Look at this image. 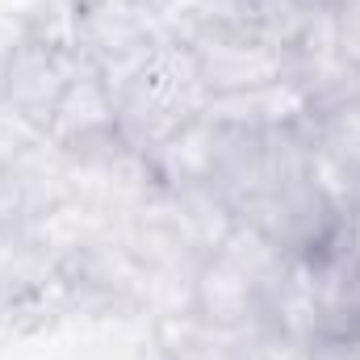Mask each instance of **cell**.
Here are the masks:
<instances>
[{
	"label": "cell",
	"instance_id": "3957f363",
	"mask_svg": "<svg viewBox=\"0 0 360 360\" xmlns=\"http://www.w3.org/2000/svg\"><path fill=\"white\" fill-rule=\"evenodd\" d=\"M310 340V360H360V319L319 327Z\"/></svg>",
	"mask_w": 360,
	"mask_h": 360
},
{
	"label": "cell",
	"instance_id": "6da1fadb",
	"mask_svg": "<svg viewBox=\"0 0 360 360\" xmlns=\"http://www.w3.org/2000/svg\"><path fill=\"white\" fill-rule=\"evenodd\" d=\"M76 34H80V51L101 72L126 59L139 68L155 51L151 17L143 13L139 0H89L76 17Z\"/></svg>",
	"mask_w": 360,
	"mask_h": 360
},
{
	"label": "cell",
	"instance_id": "7a4b0ae2",
	"mask_svg": "<svg viewBox=\"0 0 360 360\" xmlns=\"http://www.w3.org/2000/svg\"><path fill=\"white\" fill-rule=\"evenodd\" d=\"M72 80H76V72L63 68V59L51 42H25L21 51L8 55V63L0 72V92L21 122L46 126Z\"/></svg>",
	"mask_w": 360,
	"mask_h": 360
}]
</instances>
